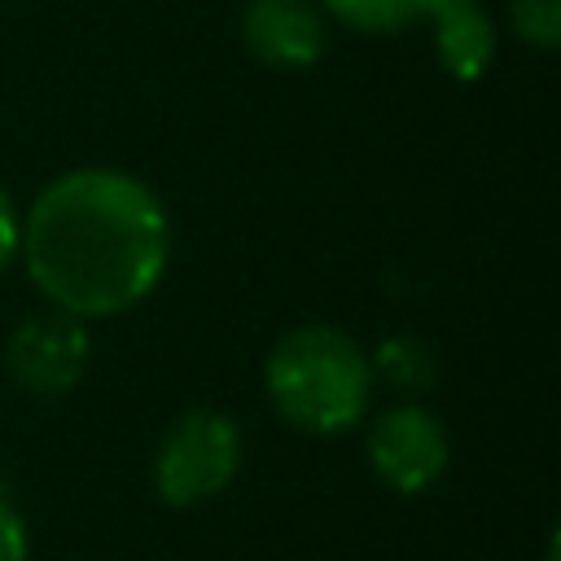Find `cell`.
I'll list each match as a JSON object with an SVG mask.
<instances>
[{"label": "cell", "instance_id": "1", "mask_svg": "<svg viewBox=\"0 0 561 561\" xmlns=\"http://www.w3.org/2000/svg\"><path fill=\"white\" fill-rule=\"evenodd\" d=\"M18 259L48 307L79 320H110L162 285L171 215L123 167H70L26 206Z\"/></svg>", "mask_w": 561, "mask_h": 561}, {"label": "cell", "instance_id": "2", "mask_svg": "<svg viewBox=\"0 0 561 561\" xmlns=\"http://www.w3.org/2000/svg\"><path fill=\"white\" fill-rule=\"evenodd\" d=\"M263 386L280 421L311 438H333L364 421L377 381L368 351L346 329L298 324L267 351Z\"/></svg>", "mask_w": 561, "mask_h": 561}, {"label": "cell", "instance_id": "3", "mask_svg": "<svg viewBox=\"0 0 561 561\" xmlns=\"http://www.w3.org/2000/svg\"><path fill=\"white\" fill-rule=\"evenodd\" d=\"M241 425L219 408H188L175 416L153 451V491L171 508L215 500L241 469Z\"/></svg>", "mask_w": 561, "mask_h": 561}, {"label": "cell", "instance_id": "4", "mask_svg": "<svg viewBox=\"0 0 561 561\" xmlns=\"http://www.w3.org/2000/svg\"><path fill=\"white\" fill-rule=\"evenodd\" d=\"M364 451L381 486H390L394 495H421L447 473L451 438L421 399H403L373 416Z\"/></svg>", "mask_w": 561, "mask_h": 561}, {"label": "cell", "instance_id": "5", "mask_svg": "<svg viewBox=\"0 0 561 561\" xmlns=\"http://www.w3.org/2000/svg\"><path fill=\"white\" fill-rule=\"evenodd\" d=\"M92 359V333L88 320L70 311H31L4 342V368L18 390L35 399H61L70 394Z\"/></svg>", "mask_w": 561, "mask_h": 561}, {"label": "cell", "instance_id": "6", "mask_svg": "<svg viewBox=\"0 0 561 561\" xmlns=\"http://www.w3.org/2000/svg\"><path fill=\"white\" fill-rule=\"evenodd\" d=\"M241 39L272 70H307L329 44V22L316 0H245Z\"/></svg>", "mask_w": 561, "mask_h": 561}, {"label": "cell", "instance_id": "7", "mask_svg": "<svg viewBox=\"0 0 561 561\" xmlns=\"http://www.w3.org/2000/svg\"><path fill=\"white\" fill-rule=\"evenodd\" d=\"M434 53L443 70L460 83L482 79V70L495 57V22L482 4H447L434 9Z\"/></svg>", "mask_w": 561, "mask_h": 561}, {"label": "cell", "instance_id": "8", "mask_svg": "<svg viewBox=\"0 0 561 561\" xmlns=\"http://www.w3.org/2000/svg\"><path fill=\"white\" fill-rule=\"evenodd\" d=\"M368 368H373V381L390 386L403 399L430 394L438 386V373H443L438 351L421 333H390V337H381L373 346V355H368Z\"/></svg>", "mask_w": 561, "mask_h": 561}, {"label": "cell", "instance_id": "9", "mask_svg": "<svg viewBox=\"0 0 561 561\" xmlns=\"http://www.w3.org/2000/svg\"><path fill=\"white\" fill-rule=\"evenodd\" d=\"M320 9L355 35H399L425 18L421 0H320Z\"/></svg>", "mask_w": 561, "mask_h": 561}, {"label": "cell", "instance_id": "10", "mask_svg": "<svg viewBox=\"0 0 561 561\" xmlns=\"http://www.w3.org/2000/svg\"><path fill=\"white\" fill-rule=\"evenodd\" d=\"M508 22L522 44L539 53L561 48V0H508Z\"/></svg>", "mask_w": 561, "mask_h": 561}, {"label": "cell", "instance_id": "11", "mask_svg": "<svg viewBox=\"0 0 561 561\" xmlns=\"http://www.w3.org/2000/svg\"><path fill=\"white\" fill-rule=\"evenodd\" d=\"M26 552H31L26 522H22L13 495H9V486L0 478V561H26Z\"/></svg>", "mask_w": 561, "mask_h": 561}, {"label": "cell", "instance_id": "12", "mask_svg": "<svg viewBox=\"0 0 561 561\" xmlns=\"http://www.w3.org/2000/svg\"><path fill=\"white\" fill-rule=\"evenodd\" d=\"M18 250H22V210L0 188V272H9L18 263Z\"/></svg>", "mask_w": 561, "mask_h": 561}, {"label": "cell", "instance_id": "13", "mask_svg": "<svg viewBox=\"0 0 561 561\" xmlns=\"http://www.w3.org/2000/svg\"><path fill=\"white\" fill-rule=\"evenodd\" d=\"M425 4V18L434 13V9H447V4H482V0H421Z\"/></svg>", "mask_w": 561, "mask_h": 561}, {"label": "cell", "instance_id": "14", "mask_svg": "<svg viewBox=\"0 0 561 561\" xmlns=\"http://www.w3.org/2000/svg\"><path fill=\"white\" fill-rule=\"evenodd\" d=\"M557 557H561V539L552 535V539H548V557H543V561H557Z\"/></svg>", "mask_w": 561, "mask_h": 561}]
</instances>
